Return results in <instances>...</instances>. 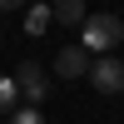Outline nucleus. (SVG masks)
Here are the masks:
<instances>
[{
  "label": "nucleus",
  "mask_w": 124,
  "mask_h": 124,
  "mask_svg": "<svg viewBox=\"0 0 124 124\" xmlns=\"http://www.w3.org/2000/svg\"><path fill=\"white\" fill-rule=\"evenodd\" d=\"M124 40V20L119 15H89L85 25H79V50L85 55H114V45Z\"/></svg>",
  "instance_id": "f257e3e1"
},
{
  "label": "nucleus",
  "mask_w": 124,
  "mask_h": 124,
  "mask_svg": "<svg viewBox=\"0 0 124 124\" xmlns=\"http://www.w3.org/2000/svg\"><path fill=\"white\" fill-rule=\"evenodd\" d=\"M89 85H94L99 94H119L124 89V60H114V55L94 60V65H89Z\"/></svg>",
  "instance_id": "f03ea898"
},
{
  "label": "nucleus",
  "mask_w": 124,
  "mask_h": 124,
  "mask_svg": "<svg viewBox=\"0 0 124 124\" xmlns=\"http://www.w3.org/2000/svg\"><path fill=\"white\" fill-rule=\"evenodd\" d=\"M15 85H20V99H30V109L50 94V79H45V70H40L35 60H25V65L15 70Z\"/></svg>",
  "instance_id": "7ed1b4c3"
},
{
  "label": "nucleus",
  "mask_w": 124,
  "mask_h": 124,
  "mask_svg": "<svg viewBox=\"0 0 124 124\" xmlns=\"http://www.w3.org/2000/svg\"><path fill=\"white\" fill-rule=\"evenodd\" d=\"M55 75H60V79H85V75H89V55H85L79 45H65V50L55 55Z\"/></svg>",
  "instance_id": "20e7f679"
},
{
  "label": "nucleus",
  "mask_w": 124,
  "mask_h": 124,
  "mask_svg": "<svg viewBox=\"0 0 124 124\" xmlns=\"http://www.w3.org/2000/svg\"><path fill=\"white\" fill-rule=\"evenodd\" d=\"M20 109V85H15V75H0V119H10Z\"/></svg>",
  "instance_id": "39448f33"
},
{
  "label": "nucleus",
  "mask_w": 124,
  "mask_h": 124,
  "mask_svg": "<svg viewBox=\"0 0 124 124\" xmlns=\"http://www.w3.org/2000/svg\"><path fill=\"white\" fill-rule=\"evenodd\" d=\"M50 10H55V20H65V25H85V5H79V0H60V5H50Z\"/></svg>",
  "instance_id": "423d86ee"
},
{
  "label": "nucleus",
  "mask_w": 124,
  "mask_h": 124,
  "mask_svg": "<svg viewBox=\"0 0 124 124\" xmlns=\"http://www.w3.org/2000/svg\"><path fill=\"white\" fill-rule=\"evenodd\" d=\"M50 20H55V10H50V5H30V10H25V35H40Z\"/></svg>",
  "instance_id": "0eeeda50"
},
{
  "label": "nucleus",
  "mask_w": 124,
  "mask_h": 124,
  "mask_svg": "<svg viewBox=\"0 0 124 124\" xmlns=\"http://www.w3.org/2000/svg\"><path fill=\"white\" fill-rule=\"evenodd\" d=\"M5 124H50V119L40 114V109H30V104H25V109H15V114H10Z\"/></svg>",
  "instance_id": "6e6552de"
}]
</instances>
